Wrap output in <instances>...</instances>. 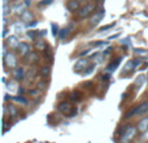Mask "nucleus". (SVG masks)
Returning a JSON list of instances; mask_svg holds the SVG:
<instances>
[{"instance_id": "dca6fc26", "label": "nucleus", "mask_w": 148, "mask_h": 143, "mask_svg": "<svg viewBox=\"0 0 148 143\" xmlns=\"http://www.w3.org/2000/svg\"><path fill=\"white\" fill-rule=\"evenodd\" d=\"M31 20H33V14H31V12H29V10H25V12L21 14V21H22V22H31Z\"/></svg>"}, {"instance_id": "f3484780", "label": "nucleus", "mask_w": 148, "mask_h": 143, "mask_svg": "<svg viewBox=\"0 0 148 143\" xmlns=\"http://www.w3.org/2000/svg\"><path fill=\"white\" fill-rule=\"evenodd\" d=\"M121 60H122V59H121V57H117V59H116L114 61H112V63H110V65L107 68V69L109 70V72H114V70L118 68V64H120V63H121Z\"/></svg>"}, {"instance_id": "f704fd0d", "label": "nucleus", "mask_w": 148, "mask_h": 143, "mask_svg": "<svg viewBox=\"0 0 148 143\" xmlns=\"http://www.w3.org/2000/svg\"><path fill=\"white\" fill-rule=\"evenodd\" d=\"M9 111H10V113H12V115H16V113H17V109H16L13 105H9Z\"/></svg>"}, {"instance_id": "1a4fd4ad", "label": "nucleus", "mask_w": 148, "mask_h": 143, "mask_svg": "<svg viewBox=\"0 0 148 143\" xmlns=\"http://www.w3.org/2000/svg\"><path fill=\"white\" fill-rule=\"evenodd\" d=\"M17 48H18V52H20L22 56H26V55L30 52V46H29L27 43H25V42H20Z\"/></svg>"}, {"instance_id": "7c9ffc66", "label": "nucleus", "mask_w": 148, "mask_h": 143, "mask_svg": "<svg viewBox=\"0 0 148 143\" xmlns=\"http://www.w3.org/2000/svg\"><path fill=\"white\" fill-rule=\"evenodd\" d=\"M3 9H4V13H3V14H4V17H5V16L10 12V8L8 7V4H4V5H3Z\"/></svg>"}, {"instance_id": "412c9836", "label": "nucleus", "mask_w": 148, "mask_h": 143, "mask_svg": "<svg viewBox=\"0 0 148 143\" xmlns=\"http://www.w3.org/2000/svg\"><path fill=\"white\" fill-rule=\"evenodd\" d=\"M144 82H146V76H139L138 78H136V81H135V85L138 87H140V86H143Z\"/></svg>"}, {"instance_id": "4c0bfd02", "label": "nucleus", "mask_w": 148, "mask_h": 143, "mask_svg": "<svg viewBox=\"0 0 148 143\" xmlns=\"http://www.w3.org/2000/svg\"><path fill=\"white\" fill-rule=\"evenodd\" d=\"M36 25H38V22H35V21H33V22H31V23H29V25H27V28H34V26H36Z\"/></svg>"}, {"instance_id": "5701e85b", "label": "nucleus", "mask_w": 148, "mask_h": 143, "mask_svg": "<svg viewBox=\"0 0 148 143\" xmlns=\"http://www.w3.org/2000/svg\"><path fill=\"white\" fill-rule=\"evenodd\" d=\"M70 99H72L73 102H78V100H81V95H79L78 91H74V92H72V95H70Z\"/></svg>"}, {"instance_id": "0eeeda50", "label": "nucleus", "mask_w": 148, "mask_h": 143, "mask_svg": "<svg viewBox=\"0 0 148 143\" xmlns=\"http://www.w3.org/2000/svg\"><path fill=\"white\" fill-rule=\"evenodd\" d=\"M4 63L8 68H13V69L17 68L16 67V65H17V59H16V56L13 54H10V52L4 56Z\"/></svg>"}, {"instance_id": "7ed1b4c3", "label": "nucleus", "mask_w": 148, "mask_h": 143, "mask_svg": "<svg viewBox=\"0 0 148 143\" xmlns=\"http://www.w3.org/2000/svg\"><path fill=\"white\" fill-rule=\"evenodd\" d=\"M94 10H95V4H92V3L86 4V5H83L82 8H79L78 17L79 18H86V17H88V16H91L92 13H95Z\"/></svg>"}, {"instance_id": "c85d7f7f", "label": "nucleus", "mask_w": 148, "mask_h": 143, "mask_svg": "<svg viewBox=\"0 0 148 143\" xmlns=\"http://www.w3.org/2000/svg\"><path fill=\"white\" fill-rule=\"evenodd\" d=\"M116 25V22H112V23H110V25H107V26H104V28H101V29H100V33H101V31H107V30H109V29L110 28H113V26H114Z\"/></svg>"}, {"instance_id": "ea45409f", "label": "nucleus", "mask_w": 148, "mask_h": 143, "mask_svg": "<svg viewBox=\"0 0 148 143\" xmlns=\"http://www.w3.org/2000/svg\"><path fill=\"white\" fill-rule=\"evenodd\" d=\"M7 55V46H3V57Z\"/></svg>"}, {"instance_id": "393cba45", "label": "nucleus", "mask_w": 148, "mask_h": 143, "mask_svg": "<svg viewBox=\"0 0 148 143\" xmlns=\"http://www.w3.org/2000/svg\"><path fill=\"white\" fill-rule=\"evenodd\" d=\"M94 70H95V63H94V64H92V65H90V67H88L86 70L83 72V76H90V74H91Z\"/></svg>"}, {"instance_id": "e433bc0d", "label": "nucleus", "mask_w": 148, "mask_h": 143, "mask_svg": "<svg viewBox=\"0 0 148 143\" xmlns=\"http://www.w3.org/2000/svg\"><path fill=\"white\" fill-rule=\"evenodd\" d=\"M46 33H47V31H46V30H42V31H38V36H44V35H46Z\"/></svg>"}, {"instance_id": "473e14b6", "label": "nucleus", "mask_w": 148, "mask_h": 143, "mask_svg": "<svg viewBox=\"0 0 148 143\" xmlns=\"http://www.w3.org/2000/svg\"><path fill=\"white\" fill-rule=\"evenodd\" d=\"M36 47H38L39 50H44L46 48V43H44V42H38V43H36Z\"/></svg>"}, {"instance_id": "72a5a7b5", "label": "nucleus", "mask_w": 148, "mask_h": 143, "mask_svg": "<svg viewBox=\"0 0 148 143\" xmlns=\"http://www.w3.org/2000/svg\"><path fill=\"white\" fill-rule=\"evenodd\" d=\"M140 63H142V60H140V59L134 60V68H138L139 65H140Z\"/></svg>"}, {"instance_id": "39448f33", "label": "nucleus", "mask_w": 148, "mask_h": 143, "mask_svg": "<svg viewBox=\"0 0 148 143\" xmlns=\"http://www.w3.org/2000/svg\"><path fill=\"white\" fill-rule=\"evenodd\" d=\"M57 109H59V112H61L62 115L69 116L70 113H72V111L74 109V108H73V105L70 104V103H68V102H61V103H59V105H57Z\"/></svg>"}, {"instance_id": "2eb2a0df", "label": "nucleus", "mask_w": 148, "mask_h": 143, "mask_svg": "<svg viewBox=\"0 0 148 143\" xmlns=\"http://www.w3.org/2000/svg\"><path fill=\"white\" fill-rule=\"evenodd\" d=\"M25 30V25H23V22H21V21H18V22H14L13 23V31L14 33H22V31Z\"/></svg>"}, {"instance_id": "423d86ee", "label": "nucleus", "mask_w": 148, "mask_h": 143, "mask_svg": "<svg viewBox=\"0 0 148 143\" xmlns=\"http://www.w3.org/2000/svg\"><path fill=\"white\" fill-rule=\"evenodd\" d=\"M104 16H105V10L104 9H99L97 12H95L94 14H92L91 20H90V23H91V26L97 25V23H99L100 21L104 18Z\"/></svg>"}, {"instance_id": "bb28decb", "label": "nucleus", "mask_w": 148, "mask_h": 143, "mask_svg": "<svg viewBox=\"0 0 148 143\" xmlns=\"http://www.w3.org/2000/svg\"><path fill=\"white\" fill-rule=\"evenodd\" d=\"M121 46H122V47H125V48H127V47L130 46V38L122 39V41H121Z\"/></svg>"}, {"instance_id": "a211bd4d", "label": "nucleus", "mask_w": 148, "mask_h": 143, "mask_svg": "<svg viewBox=\"0 0 148 143\" xmlns=\"http://www.w3.org/2000/svg\"><path fill=\"white\" fill-rule=\"evenodd\" d=\"M131 69H135V68H134V60H130V61L126 63L125 68H123V73H129Z\"/></svg>"}, {"instance_id": "9d476101", "label": "nucleus", "mask_w": 148, "mask_h": 143, "mask_svg": "<svg viewBox=\"0 0 148 143\" xmlns=\"http://www.w3.org/2000/svg\"><path fill=\"white\" fill-rule=\"evenodd\" d=\"M136 128H138V131H140V133H144L146 130H148V117L142 118V120L138 122Z\"/></svg>"}, {"instance_id": "ddd939ff", "label": "nucleus", "mask_w": 148, "mask_h": 143, "mask_svg": "<svg viewBox=\"0 0 148 143\" xmlns=\"http://www.w3.org/2000/svg\"><path fill=\"white\" fill-rule=\"evenodd\" d=\"M25 8H27V7H26V4L22 1V3H18V4H16L14 7H13L12 10L14 13H17V14H22V13L25 12Z\"/></svg>"}, {"instance_id": "f8f14e48", "label": "nucleus", "mask_w": 148, "mask_h": 143, "mask_svg": "<svg viewBox=\"0 0 148 143\" xmlns=\"http://www.w3.org/2000/svg\"><path fill=\"white\" fill-rule=\"evenodd\" d=\"M68 9L70 10V12H75V10H79V1L78 0H69L68 1Z\"/></svg>"}, {"instance_id": "b1692460", "label": "nucleus", "mask_w": 148, "mask_h": 143, "mask_svg": "<svg viewBox=\"0 0 148 143\" xmlns=\"http://www.w3.org/2000/svg\"><path fill=\"white\" fill-rule=\"evenodd\" d=\"M51 30H52V34H53V35H59L60 29H59V26H57V23H52V25H51Z\"/></svg>"}, {"instance_id": "cd10ccee", "label": "nucleus", "mask_w": 148, "mask_h": 143, "mask_svg": "<svg viewBox=\"0 0 148 143\" xmlns=\"http://www.w3.org/2000/svg\"><path fill=\"white\" fill-rule=\"evenodd\" d=\"M52 1H53V0H40V1H39V7H46V5H49V4H52Z\"/></svg>"}, {"instance_id": "6ab92c4d", "label": "nucleus", "mask_w": 148, "mask_h": 143, "mask_svg": "<svg viewBox=\"0 0 148 143\" xmlns=\"http://www.w3.org/2000/svg\"><path fill=\"white\" fill-rule=\"evenodd\" d=\"M49 73H51V68H49V67H42V69H40V74H42V77L47 78V77L49 76Z\"/></svg>"}, {"instance_id": "58836bf2", "label": "nucleus", "mask_w": 148, "mask_h": 143, "mask_svg": "<svg viewBox=\"0 0 148 143\" xmlns=\"http://www.w3.org/2000/svg\"><path fill=\"white\" fill-rule=\"evenodd\" d=\"M3 31H4V33H3V38H5V36H7V34H8V30H7V28H5V26H4V29H3Z\"/></svg>"}, {"instance_id": "20e7f679", "label": "nucleus", "mask_w": 148, "mask_h": 143, "mask_svg": "<svg viewBox=\"0 0 148 143\" xmlns=\"http://www.w3.org/2000/svg\"><path fill=\"white\" fill-rule=\"evenodd\" d=\"M88 67H90L88 60L87 59H79V60H77L75 61L73 69H74V72H77V73H83V72L86 70Z\"/></svg>"}, {"instance_id": "4468645a", "label": "nucleus", "mask_w": 148, "mask_h": 143, "mask_svg": "<svg viewBox=\"0 0 148 143\" xmlns=\"http://www.w3.org/2000/svg\"><path fill=\"white\" fill-rule=\"evenodd\" d=\"M70 30H72V26H68V28H64L62 30H60V33H59V38L61 39V41H64V39H66L68 38V35L70 34Z\"/></svg>"}, {"instance_id": "9b49d317", "label": "nucleus", "mask_w": 148, "mask_h": 143, "mask_svg": "<svg viewBox=\"0 0 148 143\" xmlns=\"http://www.w3.org/2000/svg\"><path fill=\"white\" fill-rule=\"evenodd\" d=\"M18 44H20V41H18V38L16 35H12L8 38V41H7L8 47H10V48H17Z\"/></svg>"}, {"instance_id": "a19ab883", "label": "nucleus", "mask_w": 148, "mask_h": 143, "mask_svg": "<svg viewBox=\"0 0 148 143\" xmlns=\"http://www.w3.org/2000/svg\"><path fill=\"white\" fill-rule=\"evenodd\" d=\"M23 3H25V4H26V7H29V5L31 4V1H30V0H25V1H23Z\"/></svg>"}, {"instance_id": "4be33fe9", "label": "nucleus", "mask_w": 148, "mask_h": 143, "mask_svg": "<svg viewBox=\"0 0 148 143\" xmlns=\"http://www.w3.org/2000/svg\"><path fill=\"white\" fill-rule=\"evenodd\" d=\"M134 52H135L138 56H148V51H146V50H143V48H135Z\"/></svg>"}, {"instance_id": "f257e3e1", "label": "nucleus", "mask_w": 148, "mask_h": 143, "mask_svg": "<svg viewBox=\"0 0 148 143\" xmlns=\"http://www.w3.org/2000/svg\"><path fill=\"white\" fill-rule=\"evenodd\" d=\"M138 134V128L134 125H126V128L122 129V133L120 134V143H131L135 139Z\"/></svg>"}, {"instance_id": "c756f323", "label": "nucleus", "mask_w": 148, "mask_h": 143, "mask_svg": "<svg viewBox=\"0 0 148 143\" xmlns=\"http://www.w3.org/2000/svg\"><path fill=\"white\" fill-rule=\"evenodd\" d=\"M38 35V31H27V36L31 39H35V36Z\"/></svg>"}, {"instance_id": "2f4dec72", "label": "nucleus", "mask_w": 148, "mask_h": 143, "mask_svg": "<svg viewBox=\"0 0 148 143\" xmlns=\"http://www.w3.org/2000/svg\"><path fill=\"white\" fill-rule=\"evenodd\" d=\"M142 141L148 142V130H146L144 133H142Z\"/></svg>"}, {"instance_id": "aec40b11", "label": "nucleus", "mask_w": 148, "mask_h": 143, "mask_svg": "<svg viewBox=\"0 0 148 143\" xmlns=\"http://www.w3.org/2000/svg\"><path fill=\"white\" fill-rule=\"evenodd\" d=\"M103 60H104V54H95V57H94L95 64H100Z\"/></svg>"}, {"instance_id": "a878e982", "label": "nucleus", "mask_w": 148, "mask_h": 143, "mask_svg": "<svg viewBox=\"0 0 148 143\" xmlns=\"http://www.w3.org/2000/svg\"><path fill=\"white\" fill-rule=\"evenodd\" d=\"M13 99L16 100V102H20V103H22V104H27V100L25 99V98L22 96V95H20V96H14Z\"/></svg>"}, {"instance_id": "6e6552de", "label": "nucleus", "mask_w": 148, "mask_h": 143, "mask_svg": "<svg viewBox=\"0 0 148 143\" xmlns=\"http://www.w3.org/2000/svg\"><path fill=\"white\" fill-rule=\"evenodd\" d=\"M13 77H14L16 81H22L25 78V70L21 67H17L13 69Z\"/></svg>"}, {"instance_id": "c9c22d12", "label": "nucleus", "mask_w": 148, "mask_h": 143, "mask_svg": "<svg viewBox=\"0 0 148 143\" xmlns=\"http://www.w3.org/2000/svg\"><path fill=\"white\" fill-rule=\"evenodd\" d=\"M109 78H110V74L109 73H105L104 76H103V79H104V81H108Z\"/></svg>"}, {"instance_id": "f03ea898", "label": "nucleus", "mask_w": 148, "mask_h": 143, "mask_svg": "<svg viewBox=\"0 0 148 143\" xmlns=\"http://www.w3.org/2000/svg\"><path fill=\"white\" fill-rule=\"evenodd\" d=\"M147 112H148V100L147 102H143L142 104L136 105L135 108H133L130 112L126 113L125 117L130 118V117H133V116H143V115H146Z\"/></svg>"}]
</instances>
